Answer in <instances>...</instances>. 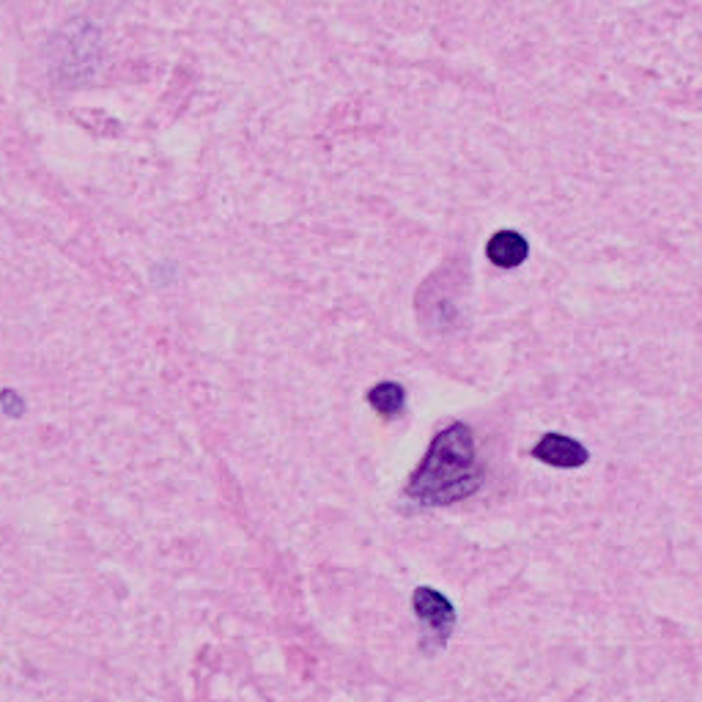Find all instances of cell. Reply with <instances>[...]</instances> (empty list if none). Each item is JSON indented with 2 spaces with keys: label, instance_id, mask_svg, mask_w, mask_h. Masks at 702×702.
Returning a JSON list of instances; mask_svg holds the SVG:
<instances>
[{
  "label": "cell",
  "instance_id": "cell-1",
  "mask_svg": "<svg viewBox=\"0 0 702 702\" xmlns=\"http://www.w3.org/2000/svg\"><path fill=\"white\" fill-rule=\"evenodd\" d=\"M480 483L483 467L478 464L475 437L467 426L456 423L431 442V450L409 480L406 494L420 505L442 508L467 500L469 494L480 489Z\"/></svg>",
  "mask_w": 702,
  "mask_h": 702
},
{
  "label": "cell",
  "instance_id": "cell-2",
  "mask_svg": "<svg viewBox=\"0 0 702 702\" xmlns=\"http://www.w3.org/2000/svg\"><path fill=\"white\" fill-rule=\"evenodd\" d=\"M415 615L439 639V645L447 642L450 631H453V623H456V612H453L445 596H439L437 590H431V587H420L415 593Z\"/></svg>",
  "mask_w": 702,
  "mask_h": 702
},
{
  "label": "cell",
  "instance_id": "cell-3",
  "mask_svg": "<svg viewBox=\"0 0 702 702\" xmlns=\"http://www.w3.org/2000/svg\"><path fill=\"white\" fill-rule=\"evenodd\" d=\"M532 453L543 464H552V467L560 469H576L587 464L585 445H579L576 439L563 437V434H546Z\"/></svg>",
  "mask_w": 702,
  "mask_h": 702
},
{
  "label": "cell",
  "instance_id": "cell-4",
  "mask_svg": "<svg viewBox=\"0 0 702 702\" xmlns=\"http://www.w3.org/2000/svg\"><path fill=\"white\" fill-rule=\"evenodd\" d=\"M527 253H530V245L522 234L516 231H500V234L491 236L489 247H486V256H489L491 264L502 266V269H513L527 261Z\"/></svg>",
  "mask_w": 702,
  "mask_h": 702
},
{
  "label": "cell",
  "instance_id": "cell-5",
  "mask_svg": "<svg viewBox=\"0 0 702 702\" xmlns=\"http://www.w3.org/2000/svg\"><path fill=\"white\" fill-rule=\"evenodd\" d=\"M368 404H371L382 417H395L406 404L404 387L395 382L376 384L371 393H368Z\"/></svg>",
  "mask_w": 702,
  "mask_h": 702
}]
</instances>
